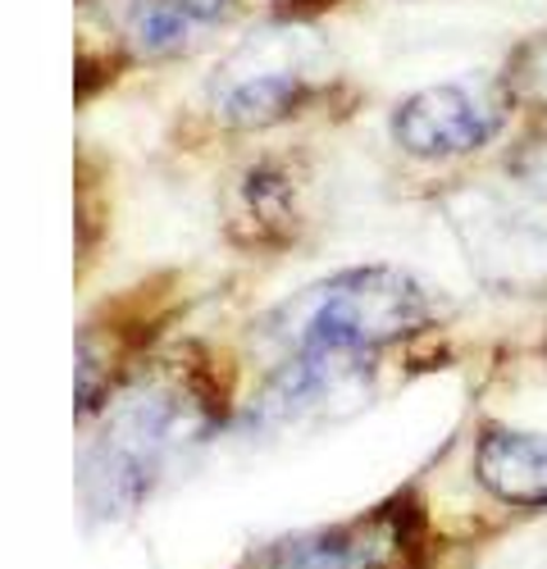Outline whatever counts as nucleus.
Returning a JSON list of instances; mask_svg holds the SVG:
<instances>
[{"label": "nucleus", "mask_w": 547, "mask_h": 569, "mask_svg": "<svg viewBox=\"0 0 547 569\" xmlns=\"http://www.w3.org/2000/svg\"><path fill=\"white\" fill-rule=\"evenodd\" d=\"M425 319H429V301L416 278L401 269L365 264V269L334 273L325 282H315V288L288 297L279 310L265 315L260 338L284 360L301 351L370 356L375 347L420 333Z\"/></svg>", "instance_id": "obj_1"}, {"label": "nucleus", "mask_w": 547, "mask_h": 569, "mask_svg": "<svg viewBox=\"0 0 547 569\" xmlns=\"http://www.w3.org/2000/svg\"><path fill=\"white\" fill-rule=\"evenodd\" d=\"M192 438H197V419L173 392L165 388L137 392L115 410L97 447L87 451V465H82L87 506L110 519L137 510L165 479V469L188 451Z\"/></svg>", "instance_id": "obj_2"}, {"label": "nucleus", "mask_w": 547, "mask_h": 569, "mask_svg": "<svg viewBox=\"0 0 547 569\" xmlns=\"http://www.w3.org/2000/svg\"><path fill=\"white\" fill-rule=\"evenodd\" d=\"M319 60L325 46L310 28H260L215 69L210 106L228 128H269L306 101Z\"/></svg>", "instance_id": "obj_3"}, {"label": "nucleus", "mask_w": 547, "mask_h": 569, "mask_svg": "<svg viewBox=\"0 0 547 569\" xmlns=\"http://www.w3.org/2000/svg\"><path fill=\"white\" fill-rule=\"evenodd\" d=\"M451 232L461 237L470 269L484 288L497 292H538L547 288V223L488 192H461L447 210Z\"/></svg>", "instance_id": "obj_4"}, {"label": "nucleus", "mask_w": 547, "mask_h": 569, "mask_svg": "<svg viewBox=\"0 0 547 569\" xmlns=\"http://www.w3.org/2000/svg\"><path fill=\"white\" fill-rule=\"evenodd\" d=\"M370 401V356L360 351H301L288 356L251 406L256 429H306L329 423Z\"/></svg>", "instance_id": "obj_5"}, {"label": "nucleus", "mask_w": 547, "mask_h": 569, "mask_svg": "<svg viewBox=\"0 0 547 569\" xmlns=\"http://www.w3.org/2000/svg\"><path fill=\"white\" fill-rule=\"evenodd\" d=\"M501 128V101L475 82H434L406 97L392 114V137L406 156H470Z\"/></svg>", "instance_id": "obj_6"}, {"label": "nucleus", "mask_w": 547, "mask_h": 569, "mask_svg": "<svg viewBox=\"0 0 547 569\" xmlns=\"http://www.w3.org/2000/svg\"><path fill=\"white\" fill-rule=\"evenodd\" d=\"M392 547H397L392 519L370 515L356 519V525H334L279 542L269 551L265 569H384L392 560Z\"/></svg>", "instance_id": "obj_7"}, {"label": "nucleus", "mask_w": 547, "mask_h": 569, "mask_svg": "<svg viewBox=\"0 0 547 569\" xmlns=\"http://www.w3.org/2000/svg\"><path fill=\"white\" fill-rule=\"evenodd\" d=\"M479 483L507 506H547V433L493 429L475 447Z\"/></svg>", "instance_id": "obj_8"}, {"label": "nucleus", "mask_w": 547, "mask_h": 569, "mask_svg": "<svg viewBox=\"0 0 547 569\" xmlns=\"http://www.w3.org/2000/svg\"><path fill=\"white\" fill-rule=\"evenodd\" d=\"M233 0H128V37L142 56H188L228 19Z\"/></svg>", "instance_id": "obj_9"}, {"label": "nucleus", "mask_w": 547, "mask_h": 569, "mask_svg": "<svg viewBox=\"0 0 547 569\" xmlns=\"http://www.w3.org/2000/svg\"><path fill=\"white\" fill-rule=\"evenodd\" d=\"M516 87L525 91L529 101L547 106V37L529 41L525 51H520V60H516Z\"/></svg>", "instance_id": "obj_10"}, {"label": "nucleus", "mask_w": 547, "mask_h": 569, "mask_svg": "<svg viewBox=\"0 0 547 569\" xmlns=\"http://www.w3.org/2000/svg\"><path fill=\"white\" fill-rule=\"evenodd\" d=\"M516 178L529 187L534 197H547V137L529 141V147H520V156H516Z\"/></svg>", "instance_id": "obj_11"}]
</instances>
